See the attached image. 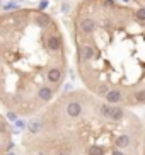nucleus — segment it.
<instances>
[{
	"label": "nucleus",
	"mask_w": 145,
	"mask_h": 155,
	"mask_svg": "<svg viewBox=\"0 0 145 155\" xmlns=\"http://www.w3.org/2000/svg\"><path fill=\"white\" fill-rule=\"evenodd\" d=\"M46 45H48V50L50 51H55V53H58L62 51V46H63V39L60 34H50L48 39H46Z\"/></svg>",
	"instance_id": "1"
},
{
	"label": "nucleus",
	"mask_w": 145,
	"mask_h": 155,
	"mask_svg": "<svg viewBox=\"0 0 145 155\" xmlns=\"http://www.w3.org/2000/svg\"><path fill=\"white\" fill-rule=\"evenodd\" d=\"M96 29V22L92 21L91 17H84L80 21V31L86 32V34H91L92 31Z\"/></svg>",
	"instance_id": "2"
},
{
	"label": "nucleus",
	"mask_w": 145,
	"mask_h": 155,
	"mask_svg": "<svg viewBox=\"0 0 145 155\" xmlns=\"http://www.w3.org/2000/svg\"><path fill=\"white\" fill-rule=\"evenodd\" d=\"M34 22H36V26L38 28H41V29H45V28H48L51 24V19H50V15H46V14H38L36 17H34Z\"/></svg>",
	"instance_id": "3"
},
{
	"label": "nucleus",
	"mask_w": 145,
	"mask_h": 155,
	"mask_svg": "<svg viewBox=\"0 0 145 155\" xmlns=\"http://www.w3.org/2000/svg\"><path fill=\"white\" fill-rule=\"evenodd\" d=\"M80 113H82V106L79 102H70L67 106V114L70 118H77V116H80Z\"/></svg>",
	"instance_id": "4"
},
{
	"label": "nucleus",
	"mask_w": 145,
	"mask_h": 155,
	"mask_svg": "<svg viewBox=\"0 0 145 155\" xmlns=\"http://www.w3.org/2000/svg\"><path fill=\"white\" fill-rule=\"evenodd\" d=\"M121 99H123V96L120 91H108L106 92V101H108L109 104H118Z\"/></svg>",
	"instance_id": "5"
},
{
	"label": "nucleus",
	"mask_w": 145,
	"mask_h": 155,
	"mask_svg": "<svg viewBox=\"0 0 145 155\" xmlns=\"http://www.w3.org/2000/svg\"><path fill=\"white\" fill-rule=\"evenodd\" d=\"M62 78V70L56 68V67H53V68L48 70V80H50L51 84H56Z\"/></svg>",
	"instance_id": "6"
},
{
	"label": "nucleus",
	"mask_w": 145,
	"mask_h": 155,
	"mask_svg": "<svg viewBox=\"0 0 145 155\" xmlns=\"http://www.w3.org/2000/svg\"><path fill=\"white\" fill-rule=\"evenodd\" d=\"M92 56H94V48H92L91 45L82 46V50H80V58L87 61V60H91Z\"/></svg>",
	"instance_id": "7"
},
{
	"label": "nucleus",
	"mask_w": 145,
	"mask_h": 155,
	"mask_svg": "<svg viewBox=\"0 0 145 155\" xmlns=\"http://www.w3.org/2000/svg\"><path fill=\"white\" fill-rule=\"evenodd\" d=\"M38 97L46 102V101H50L51 97H53V91H51L50 87H41L39 92H38Z\"/></svg>",
	"instance_id": "8"
},
{
	"label": "nucleus",
	"mask_w": 145,
	"mask_h": 155,
	"mask_svg": "<svg viewBox=\"0 0 145 155\" xmlns=\"http://www.w3.org/2000/svg\"><path fill=\"white\" fill-rule=\"evenodd\" d=\"M130 145V138L126 137V135H121V137L116 138V147L118 148H125V147Z\"/></svg>",
	"instance_id": "9"
},
{
	"label": "nucleus",
	"mask_w": 145,
	"mask_h": 155,
	"mask_svg": "<svg viewBox=\"0 0 145 155\" xmlns=\"http://www.w3.org/2000/svg\"><path fill=\"white\" fill-rule=\"evenodd\" d=\"M111 119H114V121H120V119L123 118V109L121 107H113L111 109V116H109Z\"/></svg>",
	"instance_id": "10"
},
{
	"label": "nucleus",
	"mask_w": 145,
	"mask_h": 155,
	"mask_svg": "<svg viewBox=\"0 0 145 155\" xmlns=\"http://www.w3.org/2000/svg\"><path fill=\"white\" fill-rule=\"evenodd\" d=\"M87 153L89 155H104V148L103 147H97V145H92Z\"/></svg>",
	"instance_id": "11"
},
{
	"label": "nucleus",
	"mask_w": 145,
	"mask_h": 155,
	"mask_svg": "<svg viewBox=\"0 0 145 155\" xmlns=\"http://www.w3.org/2000/svg\"><path fill=\"white\" fill-rule=\"evenodd\" d=\"M39 130H41L39 121H31V123H29V131L31 133H38Z\"/></svg>",
	"instance_id": "12"
},
{
	"label": "nucleus",
	"mask_w": 145,
	"mask_h": 155,
	"mask_svg": "<svg viewBox=\"0 0 145 155\" xmlns=\"http://www.w3.org/2000/svg\"><path fill=\"white\" fill-rule=\"evenodd\" d=\"M135 17L138 19V21H145V7H142V9H138L135 12Z\"/></svg>",
	"instance_id": "13"
},
{
	"label": "nucleus",
	"mask_w": 145,
	"mask_h": 155,
	"mask_svg": "<svg viewBox=\"0 0 145 155\" xmlns=\"http://www.w3.org/2000/svg\"><path fill=\"white\" fill-rule=\"evenodd\" d=\"M111 109H113V107H109V106H101V114H103V116H111Z\"/></svg>",
	"instance_id": "14"
},
{
	"label": "nucleus",
	"mask_w": 145,
	"mask_h": 155,
	"mask_svg": "<svg viewBox=\"0 0 145 155\" xmlns=\"http://www.w3.org/2000/svg\"><path fill=\"white\" fill-rule=\"evenodd\" d=\"M19 5L15 4V2H10V4H5L4 5V10H17Z\"/></svg>",
	"instance_id": "15"
},
{
	"label": "nucleus",
	"mask_w": 145,
	"mask_h": 155,
	"mask_svg": "<svg viewBox=\"0 0 145 155\" xmlns=\"http://www.w3.org/2000/svg\"><path fill=\"white\" fill-rule=\"evenodd\" d=\"M48 5H50V2H48V0H41L39 5H38V12H43V10H45Z\"/></svg>",
	"instance_id": "16"
},
{
	"label": "nucleus",
	"mask_w": 145,
	"mask_h": 155,
	"mask_svg": "<svg viewBox=\"0 0 145 155\" xmlns=\"http://www.w3.org/2000/svg\"><path fill=\"white\" fill-rule=\"evenodd\" d=\"M137 101L138 102H145V91H140V92H137Z\"/></svg>",
	"instance_id": "17"
},
{
	"label": "nucleus",
	"mask_w": 145,
	"mask_h": 155,
	"mask_svg": "<svg viewBox=\"0 0 145 155\" xmlns=\"http://www.w3.org/2000/svg\"><path fill=\"white\" fill-rule=\"evenodd\" d=\"M15 126H17V130H24V128H26V121H21V119H15Z\"/></svg>",
	"instance_id": "18"
},
{
	"label": "nucleus",
	"mask_w": 145,
	"mask_h": 155,
	"mask_svg": "<svg viewBox=\"0 0 145 155\" xmlns=\"http://www.w3.org/2000/svg\"><path fill=\"white\" fill-rule=\"evenodd\" d=\"M7 119H10V121H15V119H17V116H15V113H7Z\"/></svg>",
	"instance_id": "19"
},
{
	"label": "nucleus",
	"mask_w": 145,
	"mask_h": 155,
	"mask_svg": "<svg viewBox=\"0 0 145 155\" xmlns=\"http://www.w3.org/2000/svg\"><path fill=\"white\" fill-rule=\"evenodd\" d=\"M68 9H70L68 4H62V10H63V12H68Z\"/></svg>",
	"instance_id": "20"
},
{
	"label": "nucleus",
	"mask_w": 145,
	"mask_h": 155,
	"mask_svg": "<svg viewBox=\"0 0 145 155\" xmlns=\"http://www.w3.org/2000/svg\"><path fill=\"white\" fill-rule=\"evenodd\" d=\"M104 2H106L108 5H113V4H114V0H104Z\"/></svg>",
	"instance_id": "21"
},
{
	"label": "nucleus",
	"mask_w": 145,
	"mask_h": 155,
	"mask_svg": "<svg viewBox=\"0 0 145 155\" xmlns=\"http://www.w3.org/2000/svg\"><path fill=\"white\" fill-rule=\"evenodd\" d=\"M113 155H123V152H118V150H116V152H113Z\"/></svg>",
	"instance_id": "22"
},
{
	"label": "nucleus",
	"mask_w": 145,
	"mask_h": 155,
	"mask_svg": "<svg viewBox=\"0 0 145 155\" xmlns=\"http://www.w3.org/2000/svg\"><path fill=\"white\" fill-rule=\"evenodd\" d=\"M121 2H130V0H121Z\"/></svg>",
	"instance_id": "23"
},
{
	"label": "nucleus",
	"mask_w": 145,
	"mask_h": 155,
	"mask_svg": "<svg viewBox=\"0 0 145 155\" xmlns=\"http://www.w3.org/2000/svg\"><path fill=\"white\" fill-rule=\"evenodd\" d=\"M60 155H67V153H60Z\"/></svg>",
	"instance_id": "24"
},
{
	"label": "nucleus",
	"mask_w": 145,
	"mask_h": 155,
	"mask_svg": "<svg viewBox=\"0 0 145 155\" xmlns=\"http://www.w3.org/2000/svg\"><path fill=\"white\" fill-rule=\"evenodd\" d=\"M7 155H14V153H7Z\"/></svg>",
	"instance_id": "25"
},
{
	"label": "nucleus",
	"mask_w": 145,
	"mask_h": 155,
	"mask_svg": "<svg viewBox=\"0 0 145 155\" xmlns=\"http://www.w3.org/2000/svg\"><path fill=\"white\" fill-rule=\"evenodd\" d=\"M39 155H43V153H39Z\"/></svg>",
	"instance_id": "26"
}]
</instances>
